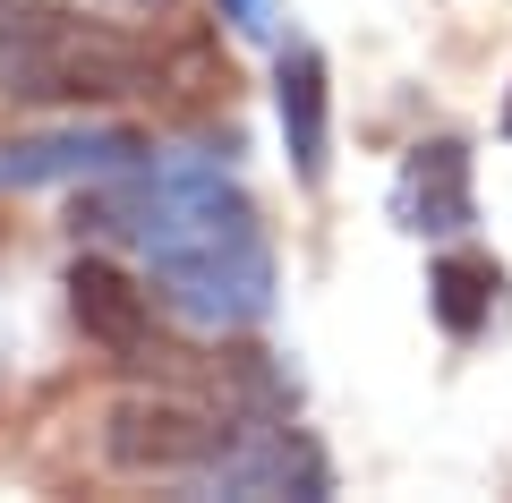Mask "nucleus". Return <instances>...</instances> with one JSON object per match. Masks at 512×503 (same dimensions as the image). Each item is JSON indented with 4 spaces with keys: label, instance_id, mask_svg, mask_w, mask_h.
<instances>
[{
    "label": "nucleus",
    "instance_id": "nucleus-1",
    "mask_svg": "<svg viewBox=\"0 0 512 503\" xmlns=\"http://www.w3.org/2000/svg\"><path fill=\"white\" fill-rule=\"evenodd\" d=\"M77 239H128L188 324H256L274 307V248L248 188L205 154H146L77 197Z\"/></svg>",
    "mask_w": 512,
    "mask_h": 503
},
{
    "label": "nucleus",
    "instance_id": "nucleus-2",
    "mask_svg": "<svg viewBox=\"0 0 512 503\" xmlns=\"http://www.w3.org/2000/svg\"><path fill=\"white\" fill-rule=\"evenodd\" d=\"M154 60L69 9H0V94L18 103H120L146 94Z\"/></svg>",
    "mask_w": 512,
    "mask_h": 503
},
{
    "label": "nucleus",
    "instance_id": "nucleus-3",
    "mask_svg": "<svg viewBox=\"0 0 512 503\" xmlns=\"http://www.w3.org/2000/svg\"><path fill=\"white\" fill-rule=\"evenodd\" d=\"M222 418L188 410V401H120L103 427V452L128 469V478H197L222 452Z\"/></svg>",
    "mask_w": 512,
    "mask_h": 503
},
{
    "label": "nucleus",
    "instance_id": "nucleus-4",
    "mask_svg": "<svg viewBox=\"0 0 512 503\" xmlns=\"http://www.w3.org/2000/svg\"><path fill=\"white\" fill-rule=\"evenodd\" d=\"M197 486H214V495H325V461L291 427H231L222 452L197 469Z\"/></svg>",
    "mask_w": 512,
    "mask_h": 503
},
{
    "label": "nucleus",
    "instance_id": "nucleus-5",
    "mask_svg": "<svg viewBox=\"0 0 512 503\" xmlns=\"http://www.w3.org/2000/svg\"><path fill=\"white\" fill-rule=\"evenodd\" d=\"M470 214H478V197H470V145H461V137L410 145L402 180H393V222L419 231V239H453V231H470Z\"/></svg>",
    "mask_w": 512,
    "mask_h": 503
},
{
    "label": "nucleus",
    "instance_id": "nucleus-6",
    "mask_svg": "<svg viewBox=\"0 0 512 503\" xmlns=\"http://www.w3.org/2000/svg\"><path fill=\"white\" fill-rule=\"evenodd\" d=\"M154 145L128 128H52V137L0 145V188H43V180H111L128 162H146Z\"/></svg>",
    "mask_w": 512,
    "mask_h": 503
},
{
    "label": "nucleus",
    "instance_id": "nucleus-7",
    "mask_svg": "<svg viewBox=\"0 0 512 503\" xmlns=\"http://www.w3.org/2000/svg\"><path fill=\"white\" fill-rule=\"evenodd\" d=\"M69 316L111 359H146L154 350V290H137L111 256H77L69 265Z\"/></svg>",
    "mask_w": 512,
    "mask_h": 503
},
{
    "label": "nucleus",
    "instance_id": "nucleus-8",
    "mask_svg": "<svg viewBox=\"0 0 512 503\" xmlns=\"http://www.w3.org/2000/svg\"><path fill=\"white\" fill-rule=\"evenodd\" d=\"M325 52L316 43H282L274 60V103H282V137H291V171L308 188H325Z\"/></svg>",
    "mask_w": 512,
    "mask_h": 503
},
{
    "label": "nucleus",
    "instance_id": "nucleus-9",
    "mask_svg": "<svg viewBox=\"0 0 512 503\" xmlns=\"http://www.w3.org/2000/svg\"><path fill=\"white\" fill-rule=\"evenodd\" d=\"M495 290H504V265H495V256H444V265L427 273V307H436V324L453 342H478V333H487Z\"/></svg>",
    "mask_w": 512,
    "mask_h": 503
},
{
    "label": "nucleus",
    "instance_id": "nucleus-10",
    "mask_svg": "<svg viewBox=\"0 0 512 503\" xmlns=\"http://www.w3.org/2000/svg\"><path fill=\"white\" fill-rule=\"evenodd\" d=\"M222 18H231L248 43H274V0H222Z\"/></svg>",
    "mask_w": 512,
    "mask_h": 503
},
{
    "label": "nucleus",
    "instance_id": "nucleus-11",
    "mask_svg": "<svg viewBox=\"0 0 512 503\" xmlns=\"http://www.w3.org/2000/svg\"><path fill=\"white\" fill-rule=\"evenodd\" d=\"M137 9H171V0H137Z\"/></svg>",
    "mask_w": 512,
    "mask_h": 503
},
{
    "label": "nucleus",
    "instance_id": "nucleus-12",
    "mask_svg": "<svg viewBox=\"0 0 512 503\" xmlns=\"http://www.w3.org/2000/svg\"><path fill=\"white\" fill-rule=\"evenodd\" d=\"M504 137H512V103H504Z\"/></svg>",
    "mask_w": 512,
    "mask_h": 503
}]
</instances>
